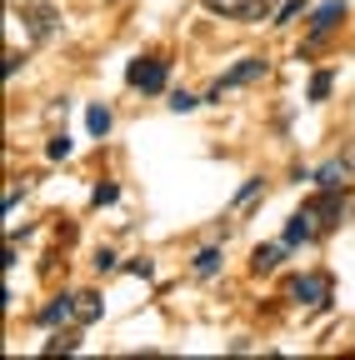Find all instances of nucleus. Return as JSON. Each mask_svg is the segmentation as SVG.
I'll use <instances>...</instances> for the list:
<instances>
[{"label":"nucleus","instance_id":"nucleus-12","mask_svg":"<svg viewBox=\"0 0 355 360\" xmlns=\"http://www.w3.org/2000/svg\"><path fill=\"white\" fill-rule=\"evenodd\" d=\"M110 125H115V115H110L105 105H91V110H85V130H91V135H110Z\"/></svg>","mask_w":355,"mask_h":360},{"label":"nucleus","instance_id":"nucleus-16","mask_svg":"<svg viewBox=\"0 0 355 360\" xmlns=\"http://www.w3.org/2000/svg\"><path fill=\"white\" fill-rule=\"evenodd\" d=\"M75 345H80V335L75 330H60V335L46 340V355H60V350H75Z\"/></svg>","mask_w":355,"mask_h":360},{"label":"nucleus","instance_id":"nucleus-1","mask_svg":"<svg viewBox=\"0 0 355 360\" xmlns=\"http://www.w3.org/2000/svg\"><path fill=\"white\" fill-rule=\"evenodd\" d=\"M165 75H170V60H160V56H141V60H130L125 65V80L136 85V90H146V96H155V90H165Z\"/></svg>","mask_w":355,"mask_h":360},{"label":"nucleus","instance_id":"nucleus-3","mask_svg":"<svg viewBox=\"0 0 355 360\" xmlns=\"http://www.w3.org/2000/svg\"><path fill=\"white\" fill-rule=\"evenodd\" d=\"M265 70H271V60H265V56H245V60H240L235 70H226V75L215 80V90H210L205 101H215V96H226V90H235V85H250V80H260Z\"/></svg>","mask_w":355,"mask_h":360},{"label":"nucleus","instance_id":"nucleus-15","mask_svg":"<svg viewBox=\"0 0 355 360\" xmlns=\"http://www.w3.org/2000/svg\"><path fill=\"white\" fill-rule=\"evenodd\" d=\"M215 270H220V250H215V245H205V250L195 255V276H200V281H210Z\"/></svg>","mask_w":355,"mask_h":360},{"label":"nucleus","instance_id":"nucleus-8","mask_svg":"<svg viewBox=\"0 0 355 360\" xmlns=\"http://www.w3.org/2000/svg\"><path fill=\"white\" fill-rule=\"evenodd\" d=\"M316 231H321V225H316V215H310V210H295L290 220H285V245L295 250V245H305V240H316Z\"/></svg>","mask_w":355,"mask_h":360},{"label":"nucleus","instance_id":"nucleus-22","mask_svg":"<svg viewBox=\"0 0 355 360\" xmlns=\"http://www.w3.org/2000/svg\"><path fill=\"white\" fill-rule=\"evenodd\" d=\"M260 186H265V180H245V186H240V195H235V205H245V200H255V195H260Z\"/></svg>","mask_w":355,"mask_h":360},{"label":"nucleus","instance_id":"nucleus-21","mask_svg":"<svg viewBox=\"0 0 355 360\" xmlns=\"http://www.w3.org/2000/svg\"><path fill=\"white\" fill-rule=\"evenodd\" d=\"M125 270H130V276H141V281H150V276H155V265H150L146 255H141V260H130Z\"/></svg>","mask_w":355,"mask_h":360},{"label":"nucleus","instance_id":"nucleus-10","mask_svg":"<svg viewBox=\"0 0 355 360\" xmlns=\"http://www.w3.org/2000/svg\"><path fill=\"white\" fill-rule=\"evenodd\" d=\"M75 315V295H56L46 310H40V326H60V321H70Z\"/></svg>","mask_w":355,"mask_h":360},{"label":"nucleus","instance_id":"nucleus-11","mask_svg":"<svg viewBox=\"0 0 355 360\" xmlns=\"http://www.w3.org/2000/svg\"><path fill=\"white\" fill-rule=\"evenodd\" d=\"M340 175H345V165H340V160H330V165H321V170H316V186H321V191H345V180H340Z\"/></svg>","mask_w":355,"mask_h":360},{"label":"nucleus","instance_id":"nucleus-13","mask_svg":"<svg viewBox=\"0 0 355 360\" xmlns=\"http://www.w3.org/2000/svg\"><path fill=\"white\" fill-rule=\"evenodd\" d=\"M330 90H335V70H316V75H310V90H305V101H325Z\"/></svg>","mask_w":355,"mask_h":360},{"label":"nucleus","instance_id":"nucleus-5","mask_svg":"<svg viewBox=\"0 0 355 360\" xmlns=\"http://www.w3.org/2000/svg\"><path fill=\"white\" fill-rule=\"evenodd\" d=\"M210 15H226V20H260L271 15V0H205Z\"/></svg>","mask_w":355,"mask_h":360},{"label":"nucleus","instance_id":"nucleus-9","mask_svg":"<svg viewBox=\"0 0 355 360\" xmlns=\"http://www.w3.org/2000/svg\"><path fill=\"white\" fill-rule=\"evenodd\" d=\"M290 245L285 240H276V245H255V255H250V270H255V276H271V270L280 265V255H285Z\"/></svg>","mask_w":355,"mask_h":360},{"label":"nucleus","instance_id":"nucleus-14","mask_svg":"<svg viewBox=\"0 0 355 360\" xmlns=\"http://www.w3.org/2000/svg\"><path fill=\"white\" fill-rule=\"evenodd\" d=\"M75 321H80V326L101 321V295H75Z\"/></svg>","mask_w":355,"mask_h":360},{"label":"nucleus","instance_id":"nucleus-20","mask_svg":"<svg viewBox=\"0 0 355 360\" xmlns=\"http://www.w3.org/2000/svg\"><path fill=\"white\" fill-rule=\"evenodd\" d=\"M200 101L191 96V90H175V96H170V110H195Z\"/></svg>","mask_w":355,"mask_h":360},{"label":"nucleus","instance_id":"nucleus-19","mask_svg":"<svg viewBox=\"0 0 355 360\" xmlns=\"http://www.w3.org/2000/svg\"><path fill=\"white\" fill-rule=\"evenodd\" d=\"M46 155H51V160H65V155H70V135H51V141H46Z\"/></svg>","mask_w":355,"mask_h":360},{"label":"nucleus","instance_id":"nucleus-4","mask_svg":"<svg viewBox=\"0 0 355 360\" xmlns=\"http://www.w3.org/2000/svg\"><path fill=\"white\" fill-rule=\"evenodd\" d=\"M305 210L316 215L321 231H335V225L345 220V195H340V191H321L316 200H305Z\"/></svg>","mask_w":355,"mask_h":360},{"label":"nucleus","instance_id":"nucleus-23","mask_svg":"<svg viewBox=\"0 0 355 360\" xmlns=\"http://www.w3.org/2000/svg\"><path fill=\"white\" fill-rule=\"evenodd\" d=\"M96 270H101V276H110V270H115V250H96Z\"/></svg>","mask_w":355,"mask_h":360},{"label":"nucleus","instance_id":"nucleus-17","mask_svg":"<svg viewBox=\"0 0 355 360\" xmlns=\"http://www.w3.org/2000/svg\"><path fill=\"white\" fill-rule=\"evenodd\" d=\"M115 200H120V191L110 186V180H101V186L91 191V205H115Z\"/></svg>","mask_w":355,"mask_h":360},{"label":"nucleus","instance_id":"nucleus-24","mask_svg":"<svg viewBox=\"0 0 355 360\" xmlns=\"http://www.w3.org/2000/svg\"><path fill=\"white\" fill-rule=\"evenodd\" d=\"M340 165H345V175H355V141L340 150Z\"/></svg>","mask_w":355,"mask_h":360},{"label":"nucleus","instance_id":"nucleus-6","mask_svg":"<svg viewBox=\"0 0 355 360\" xmlns=\"http://www.w3.org/2000/svg\"><path fill=\"white\" fill-rule=\"evenodd\" d=\"M340 20H345V0H325V6H316V15H310V51H316V45H321Z\"/></svg>","mask_w":355,"mask_h":360},{"label":"nucleus","instance_id":"nucleus-2","mask_svg":"<svg viewBox=\"0 0 355 360\" xmlns=\"http://www.w3.org/2000/svg\"><path fill=\"white\" fill-rule=\"evenodd\" d=\"M15 15H20V25H25L30 40H56V35H60V11H56V6H25V11H15Z\"/></svg>","mask_w":355,"mask_h":360},{"label":"nucleus","instance_id":"nucleus-18","mask_svg":"<svg viewBox=\"0 0 355 360\" xmlns=\"http://www.w3.org/2000/svg\"><path fill=\"white\" fill-rule=\"evenodd\" d=\"M300 11H305V0H285V6L276 11V20H271V25H290V20H295Z\"/></svg>","mask_w":355,"mask_h":360},{"label":"nucleus","instance_id":"nucleus-7","mask_svg":"<svg viewBox=\"0 0 355 360\" xmlns=\"http://www.w3.org/2000/svg\"><path fill=\"white\" fill-rule=\"evenodd\" d=\"M290 300L295 305H325L330 300V276H300V281H290Z\"/></svg>","mask_w":355,"mask_h":360}]
</instances>
